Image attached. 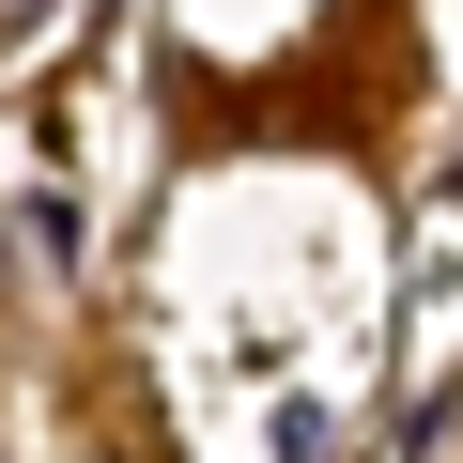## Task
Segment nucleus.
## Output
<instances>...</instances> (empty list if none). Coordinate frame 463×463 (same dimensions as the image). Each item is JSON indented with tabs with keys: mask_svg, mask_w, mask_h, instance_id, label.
Returning a JSON list of instances; mask_svg holds the SVG:
<instances>
[]
</instances>
